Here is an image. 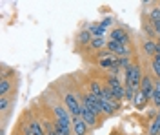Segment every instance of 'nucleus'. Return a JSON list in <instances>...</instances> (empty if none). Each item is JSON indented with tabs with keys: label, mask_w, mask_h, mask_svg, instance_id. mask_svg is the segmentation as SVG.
<instances>
[{
	"label": "nucleus",
	"mask_w": 160,
	"mask_h": 135,
	"mask_svg": "<svg viewBox=\"0 0 160 135\" xmlns=\"http://www.w3.org/2000/svg\"><path fill=\"white\" fill-rule=\"evenodd\" d=\"M142 73H140V68L137 64H131V68L126 70V84L133 86L135 90H140V84H142Z\"/></svg>",
	"instance_id": "f257e3e1"
},
{
	"label": "nucleus",
	"mask_w": 160,
	"mask_h": 135,
	"mask_svg": "<svg viewBox=\"0 0 160 135\" xmlns=\"http://www.w3.org/2000/svg\"><path fill=\"white\" fill-rule=\"evenodd\" d=\"M64 102H66L68 112L73 115V119H75V117H80V108H82V102H80L75 95H73V93H66V95H64Z\"/></svg>",
	"instance_id": "f03ea898"
},
{
	"label": "nucleus",
	"mask_w": 160,
	"mask_h": 135,
	"mask_svg": "<svg viewBox=\"0 0 160 135\" xmlns=\"http://www.w3.org/2000/svg\"><path fill=\"white\" fill-rule=\"evenodd\" d=\"M80 119H84L86 124L89 126V128H95V126L98 124V115L93 113L91 108L86 102H82V108H80Z\"/></svg>",
	"instance_id": "7ed1b4c3"
},
{
	"label": "nucleus",
	"mask_w": 160,
	"mask_h": 135,
	"mask_svg": "<svg viewBox=\"0 0 160 135\" xmlns=\"http://www.w3.org/2000/svg\"><path fill=\"white\" fill-rule=\"evenodd\" d=\"M108 86H109L111 90H113V95H115V99H117V101L124 97L126 86H122V82L118 80V77H115V75H109V77H108Z\"/></svg>",
	"instance_id": "20e7f679"
},
{
	"label": "nucleus",
	"mask_w": 160,
	"mask_h": 135,
	"mask_svg": "<svg viewBox=\"0 0 160 135\" xmlns=\"http://www.w3.org/2000/svg\"><path fill=\"white\" fill-rule=\"evenodd\" d=\"M82 102L88 104V106L91 108V112H93V113H97V115L104 113V112H102V101H100V99H97V97H95L93 93H89V91L82 97Z\"/></svg>",
	"instance_id": "39448f33"
},
{
	"label": "nucleus",
	"mask_w": 160,
	"mask_h": 135,
	"mask_svg": "<svg viewBox=\"0 0 160 135\" xmlns=\"http://www.w3.org/2000/svg\"><path fill=\"white\" fill-rule=\"evenodd\" d=\"M53 113H55V119L64 122V124L73 126V115L68 112V108H62V106H55L53 108Z\"/></svg>",
	"instance_id": "423d86ee"
},
{
	"label": "nucleus",
	"mask_w": 160,
	"mask_h": 135,
	"mask_svg": "<svg viewBox=\"0 0 160 135\" xmlns=\"http://www.w3.org/2000/svg\"><path fill=\"white\" fill-rule=\"evenodd\" d=\"M153 91H155V82L151 80V77H144L142 84H140V93L144 95L146 101H149L151 97H153Z\"/></svg>",
	"instance_id": "0eeeda50"
},
{
	"label": "nucleus",
	"mask_w": 160,
	"mask_h": 135,
	"mask_svg": "<svg viewBox=\"0 0 160 135\" xmlns=\"http://www.w3.org/2000/svg\"><path fill=\"white\" fill-rule=\"evenodd\" d=\"M109 37H111V40L120 42V44H128V40H129L128 31H126V29H122V28H115V29H111Z\"/></svg>",
	"instance_id": "6e6552de"
},
{
	"label": "nucleus",
	"mask_w": 160,
	"mask_h": 135,
	"mask_svg": "<svg viewBox=\"0 0 160 135\" xmlns=\"http://www.w3.org/2000/svg\"><path fill=\"white\" fill-rule=\"evenodd\" d=\"M88 130H89V126L86 124L84 119H80V117H75V119H73V132L77 135H86Z\"/></svg>",
	"instance_id": "1a4fd4ad"
},
{
	"label": "nucleus",
	"mask_w": 160,
	"mask_h": 135,
	"mask_svg": "<svg viewBox=\"0 0 160 135\" xmlns=\"http://www.w3.org/2000/svg\"><path fill=\"white\" fill-rule=\"evenodd\" d=\"M118 110V102L117 101H102V112L106 115H113Z\"/></svg>",
	"instance_id": "9d476101"
},
{
	"label": "nucleus",
	"mask_w": 160,
	"mask_h": 135,
	"mask_svg": "<svg viewBox=\"0 0 160 135\" xmlns=\"http://www.w3.org/2000/svg\"><path fill=\"white\" fill-rule=\"evenodd\" d=\"M89 93H93L97 99H104V86H100V82H97V80H93V82L89 84Z\"/></svg>",
	"instance_id": "9b49d317"
},
{
	"label": "nucleus",
	"mask_w": 160,
	"mask_h": 135,
	"mask_svg": "<svg viewBox=\"0 0 160 135\" xmlns=\"http://www.w3.org/2000/svg\"><path fill=\"white\" fill-rule=\"evenodd\" d=\"M71 128H73V126L64 124V122H60V121H55V132L58 135H71Z\"/></svg>",
	"instance_id": "f8f14e48"
},
{
	"label": "nucleus",
	"mask_w": 160,
	"mask_h": 135,
	"mask_svg": "<svg viewBox=\"0 0 160 135\" xmlns=\"http://www.w3.org/2000/svg\"><path fill=\"white\" fill-rule=\"evenodd\" d=\"M89 33L93 35V39H100L106 35V28L100 26V24H95V26H89Z\"/></svg>",
	"instance_id": "ddd939ff"
},
{
	"label": "nucleus",
	"mask_w": 160,
	"mask_h": 135,
	"mask_svg": "<svg viewBox=\"0 0 160 135\" xmlns=\"http://www.w3.org/2000/svg\"><path fill=\"white\" fill-rule=\"evenodd\" d=\"M144 53L149 55V57H155L157 55V42H153V40L144 42Z\"/></svg>",
	"instance_id": "4468645a"
},
{
	"label": "nucleus",
	"mask_w": 160,
	"mask_h": 135,
	"mask_svg": "<svg viewBox=\"0 0 160 135\" xmlns=\"http://www.w3.org/2000/svg\"><path fill=\"white\" fill-rule=\"evenodd\" d=\"M29 130H31V135H48L44 132V126L40 124L38 121H33L29 124Z\"/></svg>",
	"instance_id": "2eb2a0df"
},
{
	"label": "nucleus",
	"mask_w": 160,
	"mask_h": 135,
	"mask_svg": "<svg viewBox=\"0 0 160 135\" xmlns=\"http://www.w3.org/2000/svg\"><path fill=\"white\" fill-rule=\"evenodd\" d=\"M138 93V90H135L133 86L129 84H126V91H124V99H128V101H135V97Z\"/></svg>",
	"instance_id": "dca6fc26"
},
{
	"label": "nucleus",
	"mask_w": 160,
	"mask_h": 135,
	"mask_svg": "<svg viewBox=\"0 0 160 135\" xmlns=\"http://www.w3.org/2000/svg\"><path fill=\"white\" fill-rule=\"evenodd\" d=\"M91 40H93V35L89 33V29L80 31V35H78V42L80 44H91Z\"/></svg>",
	"instance_id": "f3484780"
},
{
	"label": "nucleus",
	"mask_w": 160,
	"mask_h": 135,
	"mask_svg": "<svg viewBox=\"0 0 160 135\" xmlns=\"http://www.w3.org/2000/svg\"><path fill=\"white\" fill-rule=\"evenodd\" d=\"M104 46H108V40H106L104 37H100V39H93V40H91V48H93V49H102Z\"/></svg>",
	"instance_id": "a211bd4d"
},
{
	"label": "nucleus",
	"mask_w": 160,
	"mask_h": 135,
	"mask_svg": "<svg viewBox=\"0 0 160 135\" xmlns=\"http://www.w3.org/2000/svg\"><path fill=\"white\" fill-rule=\"evenodd\" d=\"M142 29H144V31L148 33L149 40L153 39V37H158V35H157V29H155V26H153L151 22H148V24H144V26H142Z\"/></svg>",
	"instance_id": "6ab92c4d"
},
{
	"label": "nucleus",
	"mask_w": 160,
	"mask_h": 135,
	"mask_svg": "<svg viewBox=\"0 0 160 135\" xmlns=\"http://www.w3.org/2000/svg\"><path fill=\"white\" fill-rule=\"evenodd\" d=\"M149 133L151 135H158L160 133V119L158 117L153 119V122H151V126H149Z\"/></svg>",
	"instance_id": "aec40b11"
},
{
	"label": "nucleus",
	"mask_w": 160,
	"mask_h": 135,
	"mask_svg": "<svg viewBox=\"0 0 160 135\" xmlns=\"http://www.w3.org/2000/svg\"><path fill=\"white\" fill-rule=\"evenodd\" d=\"M149 18H151V24H160V8H155V9L149 13Z\"/></svg>",
	"instance_id": "412c9836"
},
{
	"label": "nucleus",
	"mask_w": 160,
	"mask_h": 135,
	"mask_svg": "<svg viewBox=\"0 0 160 135\" xmlns=\"http://www.w3.org/2000/svg\"><path fill=\"white\" fill-rule=\"evenodd\" d=\"M9 90H11V84H9V80H8V79H2V80H0V95L4 97V95L8 93Z\"/></svg>",
	"instance_id": "4be33fe9"
},
{
	"label": "nucleus",
	"mask_w": 160,
	"mask_h": 135,
	"mask_svg": "<svg viewBox=\"0 0 160 135\" xmlns=\"http://www.w3.org/2000/svg\"><path fill=\"white\" fill-rule=\"evenodd\" d=\"M118 66H120V68H124V70H128V68H131L129 57H118Z\"/></svg>",
	"instance_id": "5701e85b"
},
{
	"label": "nucleus",
	"mask_w": 160,
	"mask_h": 135,
	"mask_svg": "<svg viewBox=\"0 0 160 135\" xmlns=\"http://www.w3.org/2000/svg\"><path fill=\"white\" fill-rule=\"evenodd\" d=\"M151 68H153V71H155V75L160 79V60H157V59H153V62H151Z\"/></svg>",
	"instance_id": "b1692460"
},
{
	"label": "nucleus",
	"mask_w": 160,
	"mask_h": 135,
	"mask_svg": "<svg viewBox=\"0 0 160 135\" xmlns=\"http://www.w3.org/2000/svg\"><path fill=\"white\" fill-rule=\"evenodd\" d=\"M135 102L138 104V106H142V104H146V99H144V95L140 93V91L137 93V97H135Z\"/></svg>",
	"instance_id": "393cba45"
},
{
	"label": "nucleus",
	"mask_w": 160,
	"mask_h": 135,
	"mask_svg": "<svg viewBox=\"0 0 160 135\" xmlns=\"http://www.w3.org/2000/svg\"><path fill=\"white\" fill-rule=\"evenodd\" d=\"M8 104H9V101H8L6 97H0V110H2V112H6V108H8Z\"/></svg>",
	"instance_id": "a878e982"
},
{
	"label": "nucleus",
	"mask_w": 160,
	"mask_h": 135,
	"mask_svg": "<svg viewBox=\"0 0 160 135\" xmlns=\"http://www.w3.org/2000/svg\"><path fill=\"white\" fill-rule=\"evenodd\" d=\"M111 24H113V18H111V17H106L104 20L100 22V26H104V28H108V26H111Z\"/></svg>",
	"instance_id": "bb28decb"
},
{
	"label": "nucleus",
	"mask_w": 160,
	"mask_h": 135,
	"mask_svg": "<svg viewBox=\"0 0 160 135\" xmlns=\"http://www.w3.org/2000/svg\"><path fill=\"white\" fill-rule=\"evenodd\" d=\"M155 93L160 95V80H158V82H155Z\"/></svg>",
	"instance_id": "cd10ccee"
},
{
	"label": "nucleus",
	"mask_w": 160,
	"mask_h": 135,
	"mask_svg": "<svg viewBox=\"0 0 160 135\" xmlns=\"http://www.w3.org/2000/svg\"><path fill=\"white\" fill-rule=\"evenodd\" d=\"M48 135H58V133H57V132H49Z\"/></svg>",
	"instance_id": "c85d7f7f"
},
{
	"label": "nucleus",
	"mask_w": 160,
	"mask_h": 135,
	"mask_svg": "<svg viewBox=\"0 0 160 135\" xmlns=\"http://www.w3.org/2000/svg\"><path fill=\"white\" fill-rule=\"evenodd\" d=\"M157 117H158V119H160V108H158V115H157Z\"/></svg>",
	"instance_id": "c756f323"
},
{
	"label": "nucleus",
	"mask_w": 160,
	"mask_h": 135,
	"mask_svg": "<svg viewBox=\"0 0 160 135\" xmlns=\"http://www.w3.org/2000/svg\"><path fill=\"white\" fill-rule=\"evenodd\" d=\"M157 44H158V46H160V37H158V42H157Z\"/></svg>",
	"instance_id": "7c9ffc66"
}]
</instances>
